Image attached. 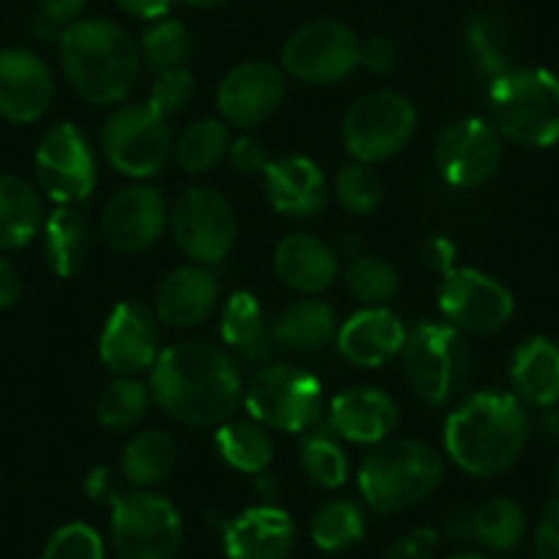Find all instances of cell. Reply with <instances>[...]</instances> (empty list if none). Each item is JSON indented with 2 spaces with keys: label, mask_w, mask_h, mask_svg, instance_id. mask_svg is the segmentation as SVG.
<instances>
[{
  "label": "cell",
  "mask_w": 559,
  "mask_h": 559,
  "mask_svg": "<svg viewBox=\"0 0 559 559\" xmlns=\"http://www.w3.org/2000/svg\"><path fill=\"white\" fill-rule=\"evenodd\" d=\"M152 395L165 414L185 426L214 428L239 406L241 379L223 348L185 341L159 352L152 368Z\"/></svg>",
  "instance_id": "cell-1"
},
{
  "label": "cell",
  "mask_w": 559,
  "mask_h": 559,
  "mask_svg": "<svg viewBox=\"0 0 559 559\" xmlns=\"http://www.w3.org/2000/svg\"><path fill=\"white\" fill-rule=\"evenodd\" d=\"M530 437L524 403L508 392H477L444 423V450L461 472L493 477L519 461Z\"/></svg>",
  "instance_id": "cell-2"
},
{
  "label": "cell",
  "mask_w": 559,
  "mask_h": 559,
  "mask_svg": "<svg viewBox=\"0 0 559 559\" xmlns=\"http://www.w3.org/2000/svg\"><path fill=\"white\" fill-rule=\"evenodd\" d=\"M61 63L85 102L116 105L138 83L140 50L110 20H78L61 31Z\"/></svg>",
  "instance_id": "cell-3"
},
{
  "label": "cell",
  "mask_w": 559,
  "mask_h": 559,
  "mask_svg": "<svg viewBox=\"0 0 559 559\" xmlns=\"http://www.w3.org/2000/svg\"><path fill=\"white\" fill-rule=\"evenodd\" d=\"M488 116L499 138L521 148L559 143V78L548 69H510L491 80Z\"/></svg>",
  "instance_id": "cell-4"
},
{
  "label": "cell",
  "mask_w": 559,
  "mask_h": 559,
  "mask_svg": "<svg viewBox=\"0 0 559 559\" xmlns=\"http://www.w3.org/2000/svg\"><path fill=\"white\" fill-rule=\"evenodd\" d=\"M442 477V459L426 442L384 439L359 466V491L376 513H397L423 502Z\"/></svg>",
  "instance_id": "cell-5"
},
{
  "label": "cell",
  "mask_w": 559,
  "mask_h": 559,
  "mask_svg": "<svg viewBox=\"0 0 559 559\" xmlns=\"http://www.w3.org/2000/svg\"><path fill=\"white\" fill-rule=\"evenodd\" d=\"M401 354L414 390L428 406H448L469 384L472 348L455 326L419 321L406 335Z\"/></svg>",
  "instance_id": "cell-6"
},
{
  "label": "cell",
  "mask_w": 559,
  "mask_h": 559,
  "mask_svg": "<svg viewBox=\"0 0 559 559\" xmlns=\"http://www.w3.org/2000/svg\"><path fill=\"white\" fill-rule=\"evenodd\" d=\"M245 403L261 426L308 433L324 417V386L297 365H266L245 386Z\"/></svg>",
  "instance_id": "cell-7"
},
{
  "label": "cell",
  "mask_w": 559,
  "mask_h": 559,
  "mask_svg": "<svg viewBox=\"0 0 559 559\" xmlns=\"http://www.w3.org/2000/svg\"><path fill=\"white\" fill-rule=\"evenodd\" d=\"M110 502V540L118 559H176L185 524L170 499L138 488L116 493Z\"/></svg>",
  "instance_id": "cell-8"
},
{
  "label": "cell",
  "mask_w": 559,
  "mask_h": 559,
  "mask_svg": "<svg viewBox=\"0 0 559 559\" xmlns=\"http://www.w3.org/2000/svg\"><path fill=\"white\" fill-rule=\"evenodd\" d=\"M417 127V110L395 91L359 96L343 118V143L357 163H386L406 148Z\"/></svg>",
  "instance_id": "cell-9"
},
{
  "label": "cell",
  "mask_w": 559,
  "mask_h": 559,
  "mask_svg": "<svg viewBox=\"0 0 559 559\" xmlns=\"http://www.w3.org/2000/svg\"><path fill=\"white\" fill-rule=\"evenodd\" d=\"M174 138L168 118L152 110V105H123L107 118L102 129V152L107 163L123 176L148 179L168 165Z\"/></svg>",
  "instance_id": "cell-10"
},
{
  "label": "cell",
  "mask_w": 559,
  "mask_h": 559,
  "mask_svg": "<svg viewBox=\"0 0 559 559\" xmlns=\"http://www.w3.org/2000/svg\"><path fill=\"white\" fill-rule=\"evenodd\" d=\"M359 67V39L335 20H313L288 36L283 69L308 85H332Z\"/></svg>",
  "instance_id": "cell-11"
},
{
  "label": "cell",
  "mask_w": 559,
  "mask_h": 559,
  "mask_svg": "<svg viewBox=\"0 0 559 559\" xmlns=\"http://www.w3.org/2000/svg\"><path fill=\"white\" fill-rule=\"evenodd\" d=\"M439 308L450 326L469 335H491L513 319V294L480 269H450L439 286Z\"/></svg>",
  "instance_id": "cell-12"
},
{
  "label": "cell",
  "mask_w": 559,
  "mask_h": 559,
  "mask_svg": "<svg viewBox=\"0 0 559 559\" xmlns=\"http://www.w3.org/2000/svg\"><path fill=\"white\" fill-rule=\"evenodd\" d=\"M174 239L187 258L201 266L223 263L236 241V214L219 192L209 187L187 190L174 206Z\"/></svg>",
  "instance_id": "cell-13"
},
{
  "label": "cell",
  "mask_w": 559,
  "mask_h": 559,
  "mask_svg": "<svg viewBox=\"0 0 559 559\" xmlns=\"http://www.w3.org/2000/svg\"><path fill=\"white\" fill-rule=\"evenodd\" d=\"M36 179L58 206L85 201L96 185V163L88 140L74 123L47 129L36 148Z\"/></svg>",
  "instance_id": "cell-14"
},
{
  "label": "cell",
  "mask_w": 559,
  "mask_h": 559,
  "mask_svg": "<svg viewBox=\"0 0 559 559\" xmlns=\"http://www.w3.org/2000/svg\"><path fill=\"white\" fill-rule=\"evenodd\" d=\"M433 157L450 187L472 190L486 185L502 165V138L480 118H459L439 132Z\"/></svg>",
  "instance_id": "cell-15"
},
{
  "label": "cell",
  "mask_w": 559,
  "mask_h": 559,
  "mask_svg": "<svg viewBox=\"0 0 559 559\" xmlns=\"http://www.w3.org/2000/svg\"><path fill=\"white\" fill-rule=\"evenodd\" d=\"M157 319L143 302H118L107 316L99 337V357L116 376H138L154 368L157 352Z\"/></svg>",
  "instance_id": "cell-16"
},
{
  "label": "cell",
  "mask_w": 559,
  "mask_h": 559,
  "mask_svg": "<svg viewBox=\"0 0 559 559\" xmlns=\"http://www.w3.org/2000/svg\"><path fill=\"white\" fill-rule=\"evenodd\" d=\"M286 96V78L266 61H250L230 69L217 88V107L234 127L252 129L274 116Z\"/></svg>",
  "instance_id": "cell-17"
},
{
  "label": "cell",
  "mask_w": 559,
  "mask_h": 559,
  "mask_svg": "<svg viewBox=\"0 0 559 559\" xmlns=\"http://www.w3.org/2000/svg\"><path fill=\"white\" fill-rule=\"evenodd\" d=\"M168 225V203L152 187H127L107 201L102 214L105 241L118 252L152 247Z\"/></svg>",
  "instance_id": "cell-18"
},
{
  "label": "cell",
  "mask_w": 559,
  "mask_h": 559,
  "mask_svg": "<svg viewBox=\"0 0 559 559\" xmlns=\"http://www.w3.org/2000/svg\"><path fill=\"white\" fill-rule=\"evenodd\" d=\"M56 83L45 58L25 47L0 52V116L12 123L39 121L52 105Z\"/></svg>",
  "instance_id": "cell-19"
},
{
  "label": "cell",
  "mask_w": 559,
  "mask_h": 559,
  "mask_svg": "<svg viewBox=\"0 0 559 559\" xmlns=\"http://www.w3.org/2000/svg\"><path fill=\"white\" fill-rule=\"evenodd\" d=\"M297 546V524L274 504L247 508L228 521L223 548L228 559H288Z\"/></svg>",
  "instance_id": "cell-20"
},
{
  "label": "cell",
  "mask_w": 559,
  "mask_h": 559,
  "mask_svg": "<svg viewBox=\"0 0 559 559\" xmlns=\"http://www.w3.org/2000/svg\"><path fill=\"white\" fill-rule=\"evenodd\" d=\"M326 426L354 444H381L397 426V403L376 386H354L330 403Z\"/></svg>",
  "instance_id": "cell-21"
},
{
  "label": "cell",
  "mask_w": 559,
  "mask_h": 559,
  "mask_svg": "<svg viewBox=\"0 0 559 559\" xmlns=\"http://www.w3.org/2000/svg\"><path fill=\"white\" fill-rule=\"evenodd\" d=\"M408 330L392 310L365 308L337 330V348L359 368H379L403 352Z\"/></svg>",
  "instance_id": "cell-22"
},
{
  "label": "cell",
  "mask_w": 559,
  "mask_h": 559,
  "mask_svg": "<svg viewBox=\"0 0 559 559\" xmlns=\"http://www.w3.org/2000/svg\"><path fill=\"white\" fill-rule=\"evenodd\" d=\"M217 299V277L206 266H181L157 286L154 313L170 326H195L214 313Z\"/></svg>",
  "instance_id": "cell-23"
},
{
  "label": "cell",
  "mask_w": 559,
  "mask_h": 559,
  "mask_svg": "<svg viewBox=\"0 0 559 559\" xmlns=\"http://www.w3.org/2000/svg\"><path fill=\"white\" fill-rule=\"evenodd\" d=\"M266 198L286 217H313L326 203V179L308 157H283L263 174Z\"/></svg>",
  "instance_id": "cell-24"
},
{
  "label": "cell",
  "mask_w": 559,
  "mask_h": 559,
  "mask_svg": "<svg viewBox=\"0 0 559 559\" xmlns=\"http://www.w3.org/2000/svg\"><path fill=\"white\" fill-rule=\"evenodd\" d=\"M337 252L310 234H292L274 247V272L299 294H321L337 280Z\"/></svg>",
  "instance_id": "cell-25"
},
{
  "label": "cell",
  "mask_w": 559,
  "mask_h": 559,
  "mask_svg": "<svg viewBox=\"0 0 559 559\" xmlns=\"http://www.w3.org/2000/svg\"><path fill=\"white\" fill-rule=\"evenodd\" d=\"M510 386L524 406L551 408L559 403V346L551 337H526L510 359Z\"/></svg>",
  "instance_id": "cell-26"
},
{
  "label": "cell",
  "mask_w": 559,
  "mask_h": 559,
  "mask_svg": "<svg viewBox=\"0 0 559 559\" xmlns=\"http://www.w3.org/2000/svg\"><path fill=\"white\" fill-rule=\"evenodd\" d=\"M219 335L234 354L247 362H263L272 354V337L266 313L250 292H236L219 313Z\"/></svg>",
  "instance_id": "cell-27"
},
{
  "label": "cell",
  "mask_w": 559,
  "mask_h": 559,
  "mask_svg": "<svg viewBox=\"0 0 559 559\" xmlns=\"http://www.w3.org/2000/svg\"><path fill=\"white\" fill-rule=\"evenodd\" d=\"M45 228V209L34 187L20 176L0 174V250H23Z\"/></svg>",
  "instance_id": "cell-28"
},
{
  "label": "cell",
  "mask_w": 559,
  "mask_h": 559,
  "mask_svg": "<svg viewBox=\"0 0 559 559\" xmlns=\"http://www.w3.org/2000/svg\"><path fill=\"white\" fill-rule=\"evenodd\" d=\"M274 337L286 348L299 354L321 352L332 337H337L335 310L321 299H302L294 302L286 313L280 316L274 326Z\"/></svg>",
  "instance_id": "cell-29"
},
{
  "label": "cell",
  "mask_w": 559,
  "mask_h": 559,
  "mask_svg": "<svg viewBox=\"0 0 559 559\" xmlns=\"http://www.w3.org/2000/svg\"><path fill=\"white\" fill-rule=\"evenodd\" d=\"M176 466V442L165 431H140L121 453V475L134 488L159 486Z\"/></svg>",
  "instance_id": "cell-30"
},
{
  "label": "cell",
  "mask_w": 559,
  "mask_h": 559,
  "mask_svg": "<svg viewBox=\"0 0 559 559\" xmlns=\"http://www.w3.org/2000/svg\"><path fill=\"white\" fill-rule=\"evenodd\" d=\"M217 453L230 469L245 475H261L272 464L274 444L272 437L261 428V423L250 419H225L214 433Z\"/></svg>",
  "instance_id": "cell-31"
},
{
  "label": "cell",
  "mask_w": 559,
  "mask_h": 559,
  "mask_svg": "<svg viewBox=\"0 0 559 559\" xmlns=\"http://www.w3.org/2000/svg\"><path fill=\"white\" fill-rule=\"evenodd\" d=\"M45 258L58 277H72L88 258V225L72 206H58L45 219Z\"/></svg>",
  "instance_id": "cell-32"
},
{
  "label": "cell",
  "mask_w": 559,
  "mask_h": 559,
  "mask_svg": "<svg viewBox=\"0 0 559 559\" xmlns=\"http://www.w3.org/2000/svg\"><path fill=\"white\" fill-rule=\"evenodd\" d=\"M466 41H469L477 67L491 78L513 69V39H510V28L502 14L491 12V9H480L472 14L469 25H466Z\"/></svg>",
  "instance_id": "cell-33"
},
{
  "label": "cell",
  "mask_w": 559,
  "mask_h": 559,
  "mask_svg": "<svg viewBox=\"0 0 559 559\" xmlns=\"http://www.w3.org/2000/svg\"><path fill=\"white\" fill-rule=\"evenodd\" d=\"M526 532V515L519 502L493 497L472 513V537L488 551H513Z\"/></svg>",
  "instance_id": "cell-34"
},
{
  "label": "cell",
  "mask_w": 559,
  "mask_h": 559,
  "mask_svg": "<svg viewBox=\"0 0 559 559\" xmlns=\"http://www.w3.org/2000/svg\"><path fill=\"white\" fill-rule=\"evenodd\" d=\"M365 535V513L354 499H330L310 521V540L326 554L346 551Z\"/></svg>",
  "instance_id": "cell-35"
},
{
  "label": "cell",
  "mask_w": 559,
  "mask_h": 559,
  "mask_svg": "<svg viewBox=\"0 0 559 559\" xmlns=\"http://www.w3.org/2000/svg\"><path fill=\"white\" fill-rule=\"evenodd\" d=\"M228 127L223 121H214V118H203V121H195L181 132V138L176 140L174 154L181 170L198 176L212 170L223 157H228Z\"/></svg>",
  "instance_id": "cell-36"
},
{
  "label": "cell",
  "mask_w": 559,
  "mask_h": 559,
  "mask_svg": "<svg viewBox=\"0 0 559 559\" xmlns=\"http://www.w3.org/2000/svg\"><path fill=\"white\" fill-rule=\"evenodd\" d=\"M140 61L146 63L148 69H154L157 74L170 72V69H185V63L190 61L192 52V39L190 31L179 20H154L143 36H140Z\"/></svg>",
  "instance_id": "cell-37"
},
{
  "label": "cell",
  "mask_w": 559,
  "mask_h": 559,
  "mask_svg": "<svg viewBox=\"0 0 559 559\" xmlns=\"http://www.w3.org/2000/svg\"><path fill=\"white\" fill-rule=\"evenodd\" d=\"M148 412V386L132 376H118L96 397V419L110 431H127L138 426Z\"/></svg>",
  "instance_id": "cell-38"
},
{
  "label": "cell",
  "mask_w": 559,
  "mask_h": 559,
  "mask_svg": "<svg viewBox=\"0 0 559 559\" xmlns=\"http://www.w3.org/2000/svg\"><path fill=\"white\" fill-rule=\"evenodd\" d=\"M299 464L305 475L321 488H341L348 477V461L332 431H310L299 448Z\"/></svg>",
  "instance_id": "cell-39"
},
{
  "label": "cell",
  "mask_w": 559,
  "mask_h": 559,
  "mask_svg": "<svg viewBox=\"0 0 559 559\" xmlns=\"http://www.w3.org/2000/svg\"><path fill=\"white\" fill-rule=\"evenodd\" d=\"M346 286L352 297L368 308H384V302H390L397 294L401 280H397L395 266H390L381 258L359 255L348 263Z\"/></svg>",
  "instance_id": "cell-40"
},
{
  "label": "cell",
  "mask_w": 559,
  "mask_h": 559,
  "mask_svg": "<svg viewBox=\"0 0 559 559\" xmlns=\"http://www.w3.org/2000/svg\"><path fill=\"white\" fill-rule=\"evenodd\" d=\"M335 198L348 214L365 217V214H373L381 206V201H384V185L370 170V165L352 163L337 170Z\"/></svg>",
  "instance_id": "cell-41"
},
{
  "label": "cell",
  "mask_w": 559,
  "mask_h": 559,
  "mask_svg": "<svg viewBox=\"0 0 559 559\" xmlns=\"http://www.w3.org/2000/svg\"><path fill=\"white\" fill-rule=\"evenodd\" d=\"M41 559H105V543L94 526L72 521L52 532Z\"/></svg>",
  "instance_id": "cell-42"
},
{
  "label": "cell",
  "mask_w": 559,
  "mask_h": 559,
  "mask_svg": "<svg viewBox=\"0 0 559 559\" xmlns=\"http://www.w3.org/2000/svg\"><path fill=\"white\" fill-rule=\"evenodd\" d=\"M192 94H195V80H192V74L187 69H170V72L157 74V80L152 85V96H148V105L163 118H170L190 105Z\"/></svg>",
  "instance_id": "cell-43"
},
{
  "label": "cell",
  "mask_w": 559,
  "mask_h": 559,
  "mask_svg": "<svg viewBox=\"0 0 559 559\" xmlns=\"http://www.w3.org/2000/svg\"><path fill=\"white\" fill-rule=\"evenodd\" d=\"M228 159L230 165H234V170H239L241 176H258V174H266L269 168V154L266 148L258 143V140L252 138H236L230 140V146H228Z\"/></svg>",
  "instance_id": "cell-44"
},
{
  "label": "cell",
  "mask_w": 559,
  "mask_h": 559,
  "mask_svg": "<svg viewBox=\"0 0 559 559\" xmlns=\"http://www.w3.org/2000/svg\"><path fill=\"white\" fill-rule=\"evenodd\" d=\"M439 546V535L428 526L412 530L392 546L390 559H433Z\"/></svg>",
  "instance_id": "cell-45"
},
{
  "label": "cell",
  "mask_w": 559,
  "mask_h": 559,
  "mask_svg": "<svg viewBox=\"0 0 559 559\" xmlns=\"http://www.w3.org/2000/svg\"><path fill=\"white\" fill-rule=\"evenodd\" d=\"M397 47L386 36H370L368 41H359V67L370 69L376 74H384L395 67Z\"/></svg>",
  "instance_id": "cell-46"
},
{
  "label": "cell",
  "mask_w": 559,
  "mask_h": 559,
  "mask_svg": "<svg viewBox=\"0 0 559 559\" xmlns=\"http://www.w3.org/2000/svg\"><path fill=\"white\" fill-rule=\"evenodd\" d=\"M535 557L559 559V499H554L540 515V524L535 530Z\"/></svg>",
  "instance_id": "cell-47"
},
{
  "label": "cell",
  "mask_w": 559,
  "mask_h": 559,
  "mask_svg": "<svg viewBox=\"0 0 559 559\" xmlns=\"http://www.w3.org/2000/svg\"><path fill=\"white\" fill-rule=\"evenodd\" d=\"M36 3H39L41 17L50 20L58 28H61V25L78 23L83 9L88 7V0H36Z\"/></svg>",
  "instance_id": "cell-48"
},
{
  "label": "cell",
  "mask_w": 559,
  "mask_h": 559,
  "mask_svg": "<svg viewBox=\"0 0 559 559\" xmlns=\"http://www.w3.org/2000/svg\"><path fill=\"white\" fill-rule=\"evenodd\" d=\"M423 261H426V266L433 269V272L448 274L455 261V245L450 239H444V236H433V239H428L426 245H423Z\"/></svg>",
  "instance_id": "cell-49"
},
{
  "label": "cell",
  "mask_w": 559,
  "mask_h": 559,
  "mask_svg": "<svg viewBox=\"0 0 559 559\" xmlns=\"http://www.w3.org/2000/svg\"><path fill=\"white\" fill-rule=\"evenodd\" d=\"M23 294V277L12 261L0 255V310L12 308Z\"/></svg>",
  "instance_id": "cell-50"
},
{
  "label": "cell",
  "mask_w": 559,
  "mask_h": 559,
  "mask_svg": "<svg viewBox=\"0 0 559 559\" xmlns=\"http://www.w3.org/2000/svg\"><path fill=\"white\" fill-rule=\"evenodd\" d=\"M118 7L138 20H163L174 0H116Z\"/></svg>",
  "instance_id": "cell-51"
},
{
  "label": "cell",
  "mask_w": 559,
  "mask_h": 559,
  "mask_svg": "<svg viewBox=\"0 0 559 559\" xmlns=\"http://www.w3.org/2000/svg\"><path fill=\"white\" fill-rule=\"evenodd\" d=\"M85 488H88V493L94 499H112L118 493L116 486H112V472L105 469V466L91 472L88 480H85Z\"/></svg>",
  "instance_id": "cell-52"
},
{
  "label": "cell",
  "mask_w": 559,
  "mask_h": 559,
  "mask_svg": "<svg viewBox=\"0 0 559 559\" xmlns=\"http://www.w3.org/2000/svg\"><path fill=\"white\" fill-rule=\"evenodd\" d=\"M187 3L201 9H212V7H223V3H228V0H187Z\"/></svg>",
  "instance_id": "cell-53"
},
{
  "label": "cell",
  "mask_w": 559,
  "mask_h": 559,
  "mask_svg": "<svg viewBox=\"0 0 559 559\" xmlns=\"http://www.w3.org/2000/svg\"><path fill=\"white\" fill-rule=\"evenodd\" d=\"M448 559H488L486 554H477V551H461V554H453V557Z\"/></svg>",
  "instance_id": "cell-54"
},
{
  "label": "cell",
  "mask_w": 559,
  "mask_h": 559,
  "mask_svg": "<svg viewBox=\"0 0 559 559\" xmlns=\"http://www.w3.org/2000/svg\"><path fill=\"white\" fill-rule=\"evenodd\" d=\"M554 486H557V491H559V459H557V464H554Z\"/></svg>",
  "instance_id": "cell-55"
}]
</instances>
